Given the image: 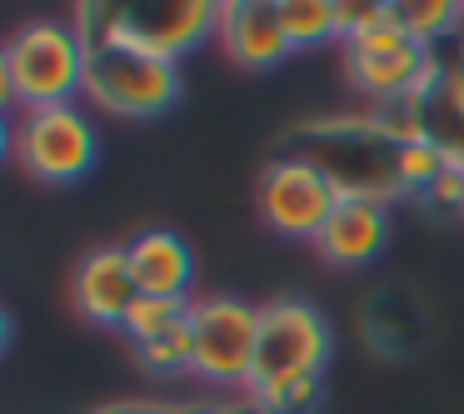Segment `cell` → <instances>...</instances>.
<instances>
[{"instance_id": "obj_1", "label": "cell", "mask_w": 464, "mask_h": 414, "mask_svg": "<svg viewBox=\"0 0 464 414\" xmlns=\"http://www.w3.org/2000/svg\"><path fill=\"white\" fill-rule=\"evenodd\" d=\"M290 155H304L334 180L344 200H404L400 180V140L384 130L374 111H334L310 115L285 130Z\"/></svg>"}, {"instance_id": "obj_2", "label": "cell", "mask_w": 464, "mask_h": 414, "mask_svg": "<svg viewBox=\"0 0 464 414\" xmlns=\"http://www.w3.org/2000/svg\"><path fill=\"white\" fill-rule=\"evenodd\" d=\"M85 65L91 45L65 21H25L0 45V95L15 111H41V105H71L85 95Z\"/></svg>"}, {"instance_id": "obj_3", "label": "cell", "mask_w": 464, "mask_h": 414, "mask_svg": "<svg viewBox=\"0 0 464 414\" xmlns=\"http://www.w3.org/2000/svg\"><path fill=\"white\" fill-rule=\"evenodd\" d=\"M75 31L85 45H135L145 55L180 65L220 31V5L215 0H91L75 5Z\"/></svg>"}, {"instance_id": "obj_4", "label": "cell", "mask_w": 464, "mask_h": 414, "mask_svg": "<svg viewBox=\"0 0 464 414\" xmlns=\"http://www.w3.org/2000/svg\"><path fill=\"white\" fill-rule=\"evenodd\" d=\"M11 160L35 185H81L101 160V130L91 105H41L11 115Z\"/></svg>"}, {"instance_id": "obj_5", "label": "cell", "mask_w": 464, "mask_h": 414, "mask_svg": "<svg viewBox=\"0 0 464 414\" xmlns=\"http://www.w3.org/2000/svg\"><path fill=\"white\" fill-rule=\"evenodd\" d=\"M185 81L180 65L145 55L135 45H91V65H85V95L81 101L115 120H155L180 101Z\"/></svg>"}, {"instance_id": "obj_6", "label": "cell", "mask_w": 464, "mask_h": 414, "mask_svg": "<svg viewBox=\"0 0 464 414\" xmlns=\"http://www.w3.org/2000/svg\"><path fill=\"white\" fill-rule=\"evenodd\" d=\"M190 380L210 384L215 394H250L255 344H260V304L240 294H205L190 300Z\"/></svg>"}, {"instance_id": "obj_7", "label": "cell", "mask_w": 464, "mask_h": 414, "mask_svg": "<svg viewBox=\"0 0 464 414\" xmlns=\"http://www.w3.org/2000/svg\"><path fill=\"white\" fill-rule=\"evenodd\" d=\"M334 354V334L320 304L285 294V300L260 304V344H255V374L250 390H270L285 380H310L324 374Z\"/></svg>"}, {"instance_id": "obj_8", "label": "cell", "mask_w": 464, "mask_h": 414, "mask_svg": "<svg viewBox=\"0 0 464 414\" xmlns=\"http://www.w3.org/2000/svg\"><path fill=\"white\" fill-rule=\"evenodd\" d=\"M440 65H444L440 51L414 45L394 21L374 25L370 35L344 45V81L374 105L404 101V95H414V91H434Z\"/></svg>"}, {"instance_id": "obj_9", "label": "cell", "mask_w": 464, "mask_h": 414, "mask_svg": "<svg viewBox=\"0 0 464 414\" xmlns=\"http://www.w3.org/2000/svg\"><path fill=\"white\" fill-rule=\"evenodd\" d=\"M344 195L334 190V180L310 165L304 155H275L255 180V210H260L265 230H275L280 240H310L324 230V220L334 215Z\"/></svg>"}, {"instance_id": "obj_10", "label": "cell", "mask_w": 464, "mask_h": 414, "mask_svg": "<svg viewBox=\"0 0 464 414\" xmlns=\"http://www.w3.org/2000/svg\"><path fill=\"white\" fill-rule=\"evenodd\" d=\"M71 300L81 310V320L101 324V330H121L130 304L140 300V284L130 270V250L125 245H101L75 265L71 280Z\"/></svg>"}, {"instance_id": "obj_11", "label": "cell", "mask_w": 464, "mask_h": 414, "mask_svg": "<svg viewBox=\"0 0 464 414\" xmlns=\"http://www.w3.org/2000/svg\"><path fill=\"white\" fill-rule=\"evenodd\" d=\"M215 45L240 71H270L295 51L280 25V0H220V31Z\"/></svg>"}, {"instance_id": "obj_12", "label": "cell", "mask_w": 464, "mask_h": 414, "mask_svg": "<svg viewBox=\"0 0 464 414\" xmlns=\"http://www.w3.org/2000/svg\"><path fill=\"white\" fill-rule=\"evenodd\" d=\"M390 245V205L380 200H340L324 230L314 235V255L334 270L374 265Z\"/></svg>"}, {"instance_id": "obj_13", "label": "cell", "mask_w": 464, "mask_h": 414, "mask_svg": "<svg viewBox=\"0 0 464 414\" xmlns=\"http://www.w3.org/2000/svg\"><path fill=\"white\" fill-rule=\"evenodd\" d=\"M130 270H135V284L140 294H155V300H185L190 304V290H195V250L185 245V235L165 230H140L130 245Z\"/></svg>"}, {"instance_id": "obj_14", "label": "cell", "mask_w": 464, "mask_h": 414, "mask_svg": "<svg viewBox=\"0 0 464 414\" xmlns=\"http://www.w3.org/2000/svg\"><path fill=\"white\" fill-rule=\"evenodd\" d=\"M390 21L400 25L414 45L434 51L440 41H450V35L459 31L464 5H454V0H390Z\"/></svg>"}, {"instance_id": "obj_15", "label": "cell", "mask_w": 464, "mask_h": 414, "mask_svg": "<svg viewBox=\"0 0 464 414\" xmlns=\"http://www.w3.org/2000/svg\"><path fill=\"white\" fill-rule=\"evenodd\" d=\"M280 25L295 51H314V45L340 41L334 0H280Z\"/></svg>"}, {"instance_id": "obj_16", "label": "cell", "mask_w": 464, "mask_h": 414, "mask_svg": "<svg viewBox=\"0 0 464 414\" xmlns=\"http://www.w3.org/2000/svg\"><path fill=\"white\" fill-rule=\"evenodd\" d=\"M135 360L145 364V374L155 380H175V374H190V360H195V340H190V314L175 320L170 330H160L155 340L135 344Z\"/></svg>"}, {"instance_id": "obj_17", "label": "cell", "mask_w": 464, "mask_h": 414, "mask_svg": "<svg viewBox=\"0 0 464 414\" xmlns=\"http://www.w3.org/2000/svg\"><path fill=\"white\" fill-rule=\"evenodd\" d=\"M450 170V150L440 140H414V145H400V180H404V195H430L440 185V175Z\"/></svg>"}, {"instance_id": "obj_18", "label": "cell", "mask_w": 464, "mask_h": 414, "mask_svg": "<svg viewBox=\"0 0 464 414\" xmlns=\"http://www.w3.org/2000/svg\"><path fill=\"white\" fill-rule=\"evenodd\" d=\"M255 404L265 414H320L324 404V374H310V380H285L270 384V390H250Z\"/></svg>"}, {"instance_id": "obj_19", "label": "cell", "mask_w": 464, "mask_h": 414, "mask_svg": "<svg viewBox=\"0 0 464 414\" xmlns=\"http://www.w3.org/2000/svg\"><path fill=\"white\" fill-rule=\"evenodd\" d=\"M185 314H190L185 300H155V294H140V300L130 304V314H125L121 334L130 344H145V340H155L160 330H170L175 320H185Z\"/></svg>"}, {"instance_id": "obj_20", "label": "cell", "mask_w": 464, "mask_h": 414, "mask_svg": "<svg viewBox=\"0 0 464 414\" xmlns=\"http://www.w3.org/2000/svg\"><path fill=\"white\" fill-rule=\"evenodd\" d=\"M334 21H340V45H350L390 21V0H334Z\"/></svg>"}, {"instance_id": "obj_21", "label": "cell", "mask_w": 464, "mask_h": 414, "mask_svg": "<svg viewBox=\"0 0 464 414\" xmlns=\"http://www.w3.org/2000/svg\"><path fill=\"white\" fill-rule=\"evenodd\" d=\"M195 409H200V394L195 400H115L91 414H195Z\"/></svg>"}, {"instance_id": "obj_22", "label": "cell", "mask_w": 464, "mask_h": 414, "mask_svg": "<svg viewBox=\"0 0 464 414\" xmlns=\"http://www.w3.org/2000/svg\"><path fill=\"white\" fill-rule=\"evenodd\" d=\"M195 414H265L255 394H205Z\"/></svg>"}]
</instances>
